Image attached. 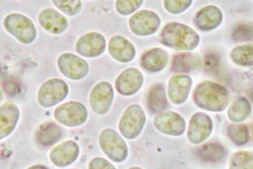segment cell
Instances as JSON below:
<instances>
[{"label": "cell", "mask_w": 253, "mask_h": 169, "mask_svg": "<svg viewBox=\"0 0 253 169\" xmlns=\"http://www.w3.org/2000/svg\"><path fill=\"white\" fill-rule=\"evenodd\" d=\"M89 169H114L115 167L110 163L109 162L103 158H95L92 159L89 164Z\"/></svg>", "instance_id": "836d02e7"}, {"label": "cell", "mask_w": 253, "mask_h": 169, "mask_svg": "<svg viewBox=\"0 0 253 169\" xmlns=\"http://www.w3.org/2000/svg\"><path fill=\"white\" fill-rule=\"evenodd\" d=\"M54 5L65 14L74 16L81 12L83 4L81 0H51Z\"/></svg>", "instance_id": "f1b7e54d"}, {"label": "cell", "mask_w": 253, "mask_h": 169, "mask_svg": "<svg viewBox=\"0 0 253 169\" xmlns=\"http://www.w3.org/2000/svg\"><path fill=\"white\" fill-rule=\"evenodd\" d=\"M196 104L208 111H223L229 104V91L222 85L211 81H205L199 84L194 91Z\"/></svg>", "instance_id": "6da1fadb"}, {"label": "cell", "mask_w": 253, "mask_h": 169, "mask_svg": "<svg viewBox=\"0 0 253 169\" xmlns=\"http://www.w3.org/2000/svg\"><path fill=\"white\" fill-rule=\"evenodd\" d=\"M253 46L245 45L235 48L230 54V57L234 63L241 66H252L253 63Z\"/></svg>", "instance_id": "4316f807"}, {"label": "cell", "mask_w": 253, "mask_h": 169, "mask_svg": "<svg viewBox=\"0 0 253 169\" xmlns=\"http://www.w3.org/2000/svg\"><path fill=\"white\" fill-rule=\"evenodd\" d=\"M253 26L252 24H241L235 28L232 38L236 42H245L253 39Z\"/></svg>", "instance_id": "1f68e13d"}, {"label": "cell", "mask_w": 253, "mask_h": 169, "mask_svg": "<svg viewBox=\"0 0 253 169\" xmlns=\"http://www.w3.org/2000/svg\"><path fill=\"white\" fill-rule=\"evenodd\" d=\"M99 141L101 150L111 161L123 162L127 158V146L115 130L111 129L103 130L99 136Z\"/></svg>", "instance_id": "277c9868"}, {"label": "cell", "mask_w": 253, "mask_h": 169, "mask_svg": "<svg viewBox=\"0 0 253 169\" xmlns=\"http://www.w3.org/2000/svg\"><path fill=\"white\" fill-rule=\"evenodd\" d=\"M3 26L6 31L22 43H32L37 37L35 24L26 15L11 13L4 18Z\"/></svg>", "instance_id": "3957f363"}, {"label": "cell", "mask_w": 253, "mask_h": 169, "mask_svg": "<svg viewBox=\"0 0 253 169\" xmlns=\"http://www.w3.org/2000/svg\"><path fill=\"white\" fill-rule=\"evenodd\" d=\"M169 54L164 49H150L142 55L141 65L146 71L157 73L166 68L169 62Z\"/></svg>", "instance_id": "44dd1931"}, {"label": "cell", "mask_w": 253, "mask_h": 169, "mask_svg": "<svg viewBox=\"0 0 253 169\" xmlns=\"http://www.w3.org/2000/svg\"><path fill=\"white\" fill-rule=\"evenodd\" d=\"M156 128L164 134L180 136L186 130V124L183 117L175 112L161 113L154 120Z\"/></svg>", "instance_id": "4fadbf2b"}, {"label": "cell", "mask_w": 253, "mask_h": 169, "mask_svg": "<svg viewBox=\"0 0 253 169\" xmlns=\"http://www.w3.org/2000/svg\"><path fill=\"white\" fill-rule=\"evenodd\" d=\"M1 96H2V94H1V91H0V100H1Z\"/></svg>", "instance_id": "8d00e7d4"}, {"label": "cell", "mask_w": 253, "mask_h": 169, "mask_svg": "<svg viewBox=\"0 0 253 169\" xmlns=\"http://www.w3.org/2000/svg\"><path fill=\"white\" fill-rule=\"evenodd\" d=\"M160 42L169 48L189 51L198 46L200 37L195 31L186 25L171 23L163 29Z\"/></svg>", "instance_id": "7a4b0ae2"}, {"label": "cell", "mask_w": 253, "mask_h": 169, "mask_svg": "<svg viewBox=\"0 0 253 169\" xmlns=\"http://www.w3.org/2000/svg\"><path fill=\"white\" fill-rule=\"evenodd\" d=\"M69 92V86L65 81L59 79L47 81L38 92V102L45 108L53 107L64 100Z\"/></svg>", "instance_id": "8992f818"}, {"label": "cell", "mask_w": 253, "mask_h": 169, "mask_svg": "<svg viewBox=\"0 0 253 169\" xmlns=\"http://www.w3.org/2000/svg\"><path fill=\"white\" fill-rule=\"evenodd\" d=\"M38 20L42 28L53 35H60L69 26L67 18L54 9L47 8L42 11Z\"/></svg>", "instance_id": "e0dca14e"}, {"label": "cell", "mask_w": 253, "mask_h": 169, "mask_svg": "<svg viewBox=\"0 0 253 169\" xmlns=\"http://www.w3.org/2000/svg\"><path fill=\"white\" fill-rule=\"evenodd\" d=\"M146 122V115L139 105L130 106L124 112L119 123V130L128 139L136 138L141 132Z\"/></svg>", "instance_id": "5b68a950"}, {"label": "cell", "mask_w": 253, "mask_h": 169, "mask_svg": "<svg viewBox=\"0 0 253 169\" xmlns=\"http://www.w3.org/2000/svg\"><path fill=\"white\" fill-rule=\"evenodd\" d=\"M129 26L135 35L144 37L157 32L160 28V19L151 11H140L130 17Z\"/></svg>", "instance_id": "8fae6325"}, {"label": "cell", "mask_w": 253, "mask_h": 169, "mask_svg": "<svg viewBox=\"0 0 253 169\" xmlns=\"http://www.w3.org/2000/svg\"><path fill=\"white\" fill-rule=\"evenodd\" d=\"M197 56L191 53H182L174 57L171 70L175 73H188L198 64Z\"/></svg>", "instance_id": "484cf974"}, {"label": "cell", "mask_w": 253, "mask_h": 169, "mask_svg": "<svg viewBox=\"0 0 253 169\" xmlns=\"http://www.w3.org/2000/svg\"><path fill=\"white\" fill-rule=\"evenodd\" d=\"M205 67L208 69V71L213 73L218 66V59L217 56L214 54H209L206 56L205 60Z\"/></svg>", "instance_id": "e575fe53"}, {"label": "cell", "mask_w": 253, "mask_h": 169, "mask_svg": "<svg viewBox=\"0 0 253 169\" xmlns=\"http://www.w3.org/2000/svg\"><path fill=\"white\" fill-rule=\"evenodd\" d=\"M107 42L101 34L91 32L81 37L76 44L77 53L86 58H94L102 55Z\"/></svg>", "instance_id": "9c48e42d"}, {"label": "cell", "mask_w": 253, "mask_h": 169, "mask_svg": "<svg viewBox=\"0 0 253 169\" xmlns=\"http://www.w3.org/2000/svg\"><path fill=\"white\" fill-rule=\"evenodd\" d=\"M222 19V13L220 9L214 6H207L197 13L195 22L201 30L209 31L218 28Z\"/></svg>", "instance_id": "ffe728a7"}, {"label": "cell", "mask_w": 253, "mask_h": 169, "mask_svg": "<svg viewBox=\"0 0 253 169\" xmlns=\"http://www.w3.org/2000/svg\"><path fill=\"white\" fill-rule=\"evenodd\" d=\"M143 81V76L139 70L128 69L117 78L115 88L122 95H133L141 88Z\"/></svg>", "instance_id": "9a60e30c"}, {"label": "cell", "mask_w": 253, "mask_h": 169, "mask_svg": "<svg viewBox=\"0 0 253 169\" xmlns=\"http://www.w3.org/2000/svg\"><path fill=\"white\" fill-rule=\"evenodd\" d=\"M54 117L61 125L67 127H78L87 120V110L78 101H70L56 108Z\"/></svg>", "instance_id": "52a82bcc"}, {"label": "cell", "mask_w": 253, "mask_h": 169, "mask_svg": "<svg viewBox=\"0 0 253 169\" xmlns=\"http://www.w3.org/2000/svg\"><path fill=\"white\" fill-rule=\"evenodd\" d=\"M227 133L230 140L237 145H245L249 141V130L245 125H230L228 127Z\"/></svg>", "instance_id": "83f0119b"}, {"label": "cell", "mask_w": 253, "mask_h": 169, "mask_svg": "<svg viewBox=\"0 0 253 169\" xmlns=\"http://www.w3.org/2000/svg\"><path fill=\"white\" fill-rule=\"evenodd\" d=\"M19 117V107L14 103L6 102L0 106V140L14 130Z\"/></svg>", "instance_id": "ac0fdd59"}, {"label": "cell", "mask_w": 253, "mask_h": 169, "mask_svg": "<svg viewBox=\"0 0 253 169\" xmlns=\"http://www.w3.org/2000/svg\"><path fill=\"white\" fill-rule=\"evenodd\" d=\"M147 104L151 112L159 113L168 107L166 89L164 85L156 84L151 87L147 98Z\"/></svg>", "instance_id": "603a6c76"}, {"label": "cell", "mask_w": 253, "mask_h": 169, "mask_svg": "<svg viewBox=\"0 0 253 169\" xmlns=\"http://www.w3.org/2000/svg\"><path fill=\"white\" fill-rule=\"evenodd\" d=\"M198 155L203 161L214 163L225 157L226 150L220 144L210 143L201 146L198 150Z\"/></svg>", "instance_id": "d4e9b609"}, {"label": "cell", "mask_w": 253, "mask_h": 169, "mask_svg": "<svg viewBox=\"0 0 253 169\" xmlns=\"http://www.w3.org/2000/svg\"><path fill=\"white\" fill-rule=\"evenodd\" d=\"M193 0H164V5L169 12L180 13L191 5Z\"/></svg>", "instance_id": "d6a6232c"}, {"label": "cell", "mask_w": 253, "mask_h": 169, "mask_svg": "<svg viewBox=\"0 0 253 169\" xmlns=\"http://www.w3.org/2000/svg\"><path fill=\"white\" fill-rule=\"evenodd\" d=\"M253 156L252 153L239 152L230 159V169H253Z\"/></svg>", "instance_id": "f546056e"}, {"label": "cell", "mask_w": 253, "mask_h": 169, "mask_svg": "<svg viewBox=\"0 0 253 169\" xmlns=\"http://www.w3.org/2000/svg\"><path fill=\"white\" fill-rule=\"evenodd\" d=\"M213 130V122L203 113L194 114L189 122L187 138L193 144L202 143L210 136Z\"/></svg>", "instance_id": "7c38bea8"}, {"label": "cell", "mask_w": 253, "mask_h": 169, "mask_svg": "<svg viewBox=\"0 0 253 169\" xmlns=\"http://www.w3.org/2000/svg\"><path fill=\"white\" fill-rule=\"evenodd\" d=\"M114 98V91L109 83L103 81L95 85L90 94V105L97 114L103 115L108 112Z\"/></svg>", "instance_id": "30bf717a"}, {"label": "cell", "mask_w": 253, "mask_h": 169, "mask_svg": "<svg viewBox=\"0 0 253 169\" xmlns=\"http://www.w3.org/2000/svg\"><path fill=\"white\" fill-rule=\"evenodd\" d=\"M80 153V148L74 141L63 142L55 146L49 154L51 161L58 168H65L76 161Z\"/></svg>", "instance_id": "5bb4252c"}, {"label": "cell", "mask_w": 253, "mask_h": 169, "mask_svg": "<svg viewBox=\"0 0 253 169\" xmlns=\"http://www.w3.org/2000/svg\"><path fill=\"white\" fill-rule=\"evenodd\" d=\"M192 84L191 78L188 76H173L168 84V94L171 102L176 105L184 103L188 98Z\"/></svg>", "instance_id": "2e32d148"}, {"label": "cell", "mask_w": 253, "mask_h": 169, "mask_svg": "<svg viewBox=\"0 0 253 169\" xmlns=\"http://www.w3.org/2000/svg\"><path fill=\"white\" fill-rule=\"evenodd\" d=\"M252 114V106L249 101L243 96L234 99L229 110L228 117L234 123H241L246 120Z\"/></svg>", "instance_id": "cb8c5ba5"}, {"label": "cell", "mask_w": 253, "mask_h": 169, "mask_svg": "<svg viewBox=\"0 0 253 169\" xmlns=\"http://www.w3.org/2000/svg\"><path fill=\"white\" fill-rule=\"evenodd\" d=\"M61 136L62 130L56 124L46 123L41 125L36 132V139L41 145L44 146L53 145L57 143Z\"/></svg>", "instance_id": "7402d4cb"}, {"label": "cell", "mask_w": 253, "mask_h": 169, "mask_svg": "<svg viewBox=\"0 0 253 169\" xmlns=\"http://www.w3.org/2000/svg\"><path fill=\"white\" fill-rule=\"evenodd\" d=\"M36 168H42L46 169V168H45V167L44 166H33V168H31L30 169H35Z\"/></svg>", "instance_id": "d590c367"}, {"label": "cell", "mask_w": 253, "mask_h": 169, "mask_svg": "<svg viewBox=\"0 0 253 169\" xmlns=\"http://www.w3.org/2000/svg\"><path fill=\"white\" fill-rule=\"evenodd\" d=\"M142 1L143 0H117V11L121 15H130L140 8Z\"/></svg>", "instance_id": "4dcf8cb0"}, {"label": "cell", "mask_w": 253, "mask_h": 169, "mask_svg": "<svg viewBox=\"0 0 253 169\" xmlns=\"http://www.w3.org/2000/svg\"><path fill=\"white\" fill-rule=\"evenodd\" d=\"M58 67L61 73L72 80H81L87 76L89 65L82 58L74 54L66 53L58 59Z\"/></svg>", "instance_id": "ba28073f"}, {"label": "cell", "mask_w": 253, "mask_h": 169, "mask_svg": "<svg viewBox=\"0 0 253 169\" xmlns=\"http://www.w3.org/2000/svg\"><path fill=\"white\" fill-rule=\"evenodd\" d=\"M108 51L115 60L123 63L130 62L135 55V49L133 44L121 36H115L110 40Z\"/></svg>", "instance_id": "d6986e66"}]
</instances>
